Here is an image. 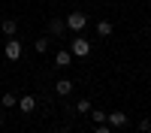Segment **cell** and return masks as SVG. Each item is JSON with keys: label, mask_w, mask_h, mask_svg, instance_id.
Here are the masks:
<instances>
[{"label": "cell", "mask_w": 151, "mask_h": 133, "mask_svg": "<svg viewBox=\"0 0 151 133\" xmlns=\"http://www.w3.org/2000/svg\"><path fill=\"white\" fill-rule=\"evenodd\" d=\"M33 48H36L40 55H45V52H48V36H40V40L33 42Z\"/></svg>", "instance_id": "obj_14"}, {"label": "cell", "mask_w": 151, "mask_h": 133, "mask_svg": "<svg viewBox=\"0 0 151 133\" xmlns=\"http://www.w3.org/2000/svg\"><path fill=\"white\" fill-rule=\"evenodd\" d=\"M55 64L58 67H70L73 64V52H70V48H60V52L55 55Z\"/></svg>", "instance_id": "obj_9"}, {"label": "cell", "mask_w": 151, "mask_h": 133, "mask_svg": "<svg viewBox=\"0 0 151 133\" xmlns=\"http://www.w3.org/2000/svg\"><path fill=\"white\" fill-rule=\"evenodd\" d=\"M106 124L109 127H127V115H124V112H109Z\"/></svg>", "instance_id": "obj_8"}, {"label": "cell", "mask_w": 151, "mask_h": 133, "mask_svg": "<svg viewBox=\"0 0 151 133\" xmlns=\"http://www.w3.org/2000/svg\"><path fill=\"white\" fill-rule=\"evenodd\" d=\"M42 133H48V130H42Z\"/></svg>", "instance_id": "obj_18"}, {"label": "cell", "mask_w": 151, "mask_h": 133, "mask_svg": "<svg viewBox=\"0 0 151 133\" xmlns=\"http://www.w3.org/2000/svg\"><path fill=\"white\" fill-rule=\"evenodd\" d=\"M0 76H3V73H0Z\"/></svg>", "instance_id": "obj_19"}, {"label": "cell", "mask_w": 151, "mask_h": 133, "mask_svg": "<svg viewBox=\"0 0 151 133\" xmlns=\"http://www.w3.org/2000/svg\"><path fill=\"white\" fill-rule=\"evenodd\" d=\"M48 33H52V36H64L67 33V21L64 18H52V21H48Z\"/></svg>", "instance_id": "obj_6"}, {"label": "cell", "mask_w": 151, "mask_h": 133, "mask_svg": "<svg viewBox=\"0 0 151 133\" xmlns=\"http://www.w3.org/2000/svg\"><path fill=\"white\" fill-rule=\"evenodd\" d=\"M21 52H24V48H21V42L15 40V36H12V40L3 45V58H6V60H18V58H21Z\"/></svg>", "instance_id": "obj_3"}, {"label": "cell", "mask_w": 151, "mask_h": 133, "mask_svg": "<svg viewBox=\"0 0 151 133\" xmlns=\"http://www.w3.org/2000/svg\"><path fill=\"white\" fill-rule=\"evenodd\" d=\"M64 21H67V30L79 33V30H85V24H88V15H85V12H79V9H73V12H70V15H67Z\"/></svg>", "instance_id": "obj_1"}, {"label": "cell", "mask_w": 151, "mask_h": 133, "mask_svg": "<svg viewBox=\"0 0 151 133\" xmlns=\"http://www.w3.org/2000/svg\"><path fill=\"white\" fill-rule=\"evenodd\" d=\"M91 118H94V124H106V118H109V112H106V109H91Z\"/></svg>", "instance_id": "obj_11"}, {"label": "cell", "mask_w": 151, "mask_h": 133, "mask_svg": "<svg viewBox=\"0 0 151 133\" xmlns=\"http://www.w3.org/2000/svg\"><path fill=\"white\" fill-rule=\"evenodd\" d=\"M97 36H112V21H97Z\"/></svg>", "instance_id": "obj_12"}, {"label": "cell", "mask_w": 151, "mask_h": 133, "mask_svg": "<svg viewBox=\"0 0 151 133\" xmlns=\"http://www.w3.org/2000/svg\"><path fill=\"white\" fill-rule=\"evenodd\" d=\"M148 133H151V130H148Z\"/></svg>", "instance_id": "obj_20"}, {"label": "cell", "mask_w": 151, "mask_h": 133, "mask_svg": "<svg viewBox=\"0 0 151 133\" xmlns=\"http://www.w3.org/2000/svg\"><path fill=\"white\" fill-rule=\"evenodd\" d=\"M94 133H112L109 124H94Z\"/></svg>", "instance_id": "obj_15"}, {"label": "cell", "mask_w": 151, "mask_h": 133, "mask_svg": "<svg viewBox=\"0 0 151 133\" xmlns=\"http://www.w3.org/2000/svg\"><path fill=\"white\" fill-rule=\"evenodd\" d=\"M70 52H73V58H88V55H91V42H88L85 36H73Z\"/></svg>", "instance_id": "obj_2"}, {"label": "cell", "mask_w": 151, "mask_h": 133, "mask_svg": "<svg viewBox=\"0 0 151 133\" xmlns=\"http://www.w3.org/2000/svg\"><path fill=\"white\" fill-rule=\"evenodd\" d=\"M18 109H21V115H30L33 109H36V97L33 94H24L21 100H18Z\"/></svg>", "instance_id": "obj_4"}, {"label": "cell", "mask_w": 151, "mask_h": 133, "mask_svg": "<svg viewBox=\"0 0 151 133\" xmlns=\"http://www.w3.org/2000/svg\"><path fill=\"white\" fill-rule=\"evenodd\" d=\"M0 33H3V36H9V40H12V36L18 33V24L12 21V18H3V21H0Z\"/></svg>", "instance_id": "obj_7"}, {"label": "cell", "mask_w": 151, "mask_h": 133, "mask_svg": "<svg viewBox=\"0 0 151 133\" xmlns=\"http://www.w3.org/2000/svg\"><path fill=\"white\" fill-rule=\"evenodd\" d=\"M12 106H18L15 94H3V97H0V109H12Z\"/></svg>", "instance_id": "obj_13"}, {"label": "cell", "mask_w": 151, "mask_h": 133, "mask_svg": "<svg viewBox=\"0 0 151 133\" xmlns=\"http://www.w3.org/2000/svg\"><path fill=\"white\" fill-rule=\"evenodd\" d=\"M91 109H94V103L88 100V97H82V100L76 103V112H79V115H88V112H91Z\"/></svg>", "instance_id": "obj_10"}, {"label": "cell", "mask_w": 151, "mask_h": 133, "mask_svg": "<svg viewBox=\"0 0 151 133\" xmlns=\"http://www.w3.org/2000/svg\"><path fill=\"white\" fill-rule=\"evenodd\" d=\"M139 130H142V133H148V130H151V121H148V118H142V121H139Z\"/></svg>", "instance_id": "obj_16"}, {"label": "cell", "mask_w": 151, "mask_h": 133, "mask_svg": "<svg viewBox=\"0 0 151 133\" xmlns=\"http://www.w3.org/2000/svg\"><path fill=\"white\" fill-rule=\"evenodd\" d=\"M0 127H3V109H0Z\"/></svg>", "instance_id": "obj_17"}, {"label": "cell", "mask_w": 151, "mask_h": 133, "mask_svg": "<svg viewBox=\"0 0 151 133\" xmlns=\"http://www.w3.org/2000/svg\"><path fill=\"white\" fill-rule=\"evenodd\" d=\"M73 88H76V85H73V79H58V82H55L58 97H70V94H73Z\"/></svg>", "instance_id": "obj_5"}]
</instances>
